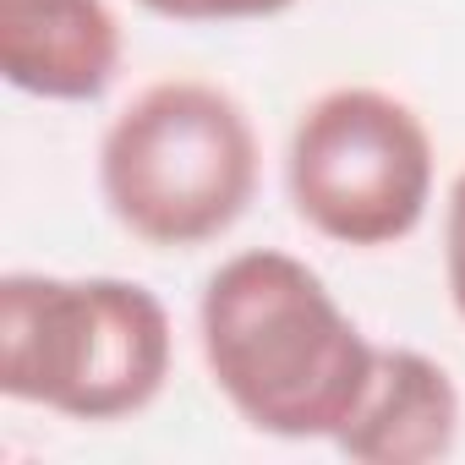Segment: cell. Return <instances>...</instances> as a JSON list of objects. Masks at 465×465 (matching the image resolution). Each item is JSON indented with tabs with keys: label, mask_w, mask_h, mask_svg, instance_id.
I'll return each instance as SVG.
<instances>
[{
	"label": "cell",
	"mask_w": 465,
	"mask_h": 465,
	"mask_svg": "<svg viewBox=\"0 0 465 465\" xmlns=\"http://www.w3.org/2000/svg\"><path fill=\"white\" fill-rule=\"evenodd\" d=\"M197 340L230 411L252 432L291 443H334L378 367V345L323 274L274 247L236 252L203 280Z\"/></svg>",
	"instance_id": "obj_1"
},
{
	"label": "cell",
	"mask_w": 465,
	"mask_h": 465,
	"mask_svg": "<svg viewBox=\"0 0 465 465\" xmlns=\"http://www.w3.org/2000/svg\"><path fill=\"white\" fill-rule=\"evenodd\" d=\"M164 302L115 274L0 280V394L66 421H126L170 378Z\"/></svg>",
	"instance_id": "obj_2"
},
{
	"label": "cell",
	"mask_w": 465,
	"mask_h": 465,
	"mask_svg": "<svg viewBox=\"0 0 465 465\" xmlns=\"http://www.w3.org/2000/svg\"><path fill=\"white\" fill-rule=\"evenodd\" d=\"M263 148L236 94L203 77L148 83L99 137L110 219L159 252L219 242L258 197Z\"/></svg>",
	"instance_id": "obj_3"
},
{
	"label": "cell",
	"mask_w": 465,
	"mask_h": 465,
	"mask_svg": "<svg viewBox=\"0 0 465 465\" xmlns=\"http://www.w3.org/2000/svg\"><path fill=\"white\" fill-rule=\"evenodd\" d=\"M432 132L389 88L318 94L285 153V192L307 230L323 242L372 252L394 247L427 219L432 203Z\"/></svg>",
	"instance_id": "obj_4"
},
{
	"label": "cell",
	"mask_w": 465,
	"mask_h": 465,
	"mask_svg": "<svg viewBox=\"0 0 465 465\" xmlns=\"http://www.w3.org/2000/svg\"><path fill=\"white\" fill-rule=\"evenodd\" d=\"M121 72L110 0H0V77L28 99L88 104Z\"/></svg>",
	"instance_id": "obj_5"
},
{
	"label": "cell",
	"mask_w": 465,
	"mask_h": 465,
	"mask_svg": "<svg viewBox=\"0 0 465 465\" xmlns=\"http://www.w3.org/2000/svg\"><path fill=\"white\" fill-rule=\"evenodd\" d=\"M465 400L443 361L411 345H378L372 383L334 449L356 465H432L460 443Z\"/></svg>",
	"instance_id": "obj_6"
},
{
	"label": "cell",
	"mask_w": 465,
	"mask_h": 465,
	"mask_svg": "<svg viewBox=\"0 0 465 465\" xmlns=\"http://www.w3.org/2000/svg\"><path fill=\"white\" fill-rule=\"evenodd\" d=\"M143 12L164 23H192V28H224V23H269L285 17L302 0H137Z\"/></svg>",
	"instance_id": "obj_7"
},
{
	"label": "cell",
	"mask_w": 465,
	"mask_h": 465,
	"mask_svg": "<svg viewBox=\"0 0 465 465\" xmlns=\"http://www.w3.org/2000/svg\"><path fill=\"white\" fill-rule=\"evenodd\" d=\"M443 280H449V302L465 318V170L449 186L443 203Z\"/></svg>",
	"instance_id": "obj_8"
}]
</instances>
